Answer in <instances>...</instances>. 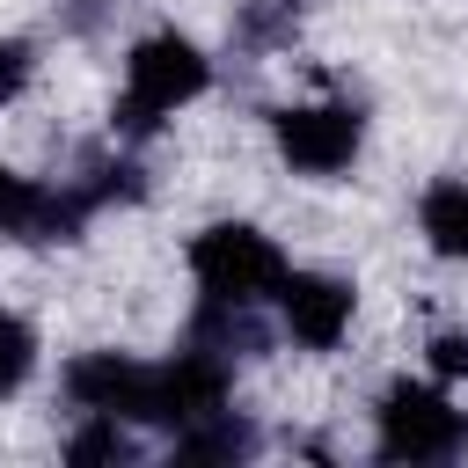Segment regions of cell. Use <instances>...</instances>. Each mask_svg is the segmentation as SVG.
I'll return each mask as SVG.
<instances>
[{
  "label": "cell",
  "mask_w": 468,
  "mask_h": 468,
  "mask_svg": "<svg viewBox=\"0 0 468 468\" xmlns=\"http://www.w3.org/2000/svg\"><path fill=\"white\" fill-rule=\"evenodd\" d=\"M205 88V58H197V44H183V37H146L139 51H132V66H124V102H117V124L124 132H154L176 102H190Z\"/></svg>",
  "instance_id": "1"
},
{
  "label": "cell",
  "mask_w": 468,
  "mask_h": 468,
  "mask_svg": "<svg viewBox=\"0 0 468 468\" xmlns=\"http://www.w3.org/2000/svg\"><path fill=\"white\" fill-rule=\"evenodd\" d=\"M190 271H197V285L212 292V300H256V292H278V278H285V256H278V241L271 234H256V227H205L197 234V249H190Z\"/></svg>",
  "instance_id": "2"
},
{
  "label": "cell",
  "mask_w": 468,
  "mask_h": 468,
  "mask_svg": "<svg viewBox=\"0 0 468 468\" xmlns=\"http://www.w3.org/2000/svg\"><path fill=\"white\" fill-rule=\"evenodd\" d=\"M461 439H468V424L439 388H410L402 380V388L380 395V453L388 461H446Z\"/></svg>",
  "instance_id": "3"
},
{
  "label": "cell",
  "mask_w": 468,
  "mask_h": 468,
  "mask_svg": "<svg viewBox=\"0 0 468 468\" xmlns=\"http://www.w3.org/2000/svg\"><path fill=\"white\" fill-rule=\"evenodd\" d=\"M278 154H285L300 176H336V168H351V154H358V117L336 110V102L285 110V117H278Z\"/></svg>",
  "instance_id": "4"
},
{
  "label": "cell",
  "mask_w": 468,
  "mask_h": 468,
  "mask_svg": "<svg viewBox=\"0 0 468 468\" xmlns=\"http://www.w3.org/2000/svg\"><path fill=\"white\" fill-rule=\"evenodd\" d=\"M278 307H285V329L307 344V351H329L344 329H351V285L344 278H278Z\"/></svg>",
  "instance_id": "5"
},
{
  "label": "cell",
  "mask_w": 468,
  "mask_h": 468,
  "mask_svg": "<svg viewBox=\"0 0 468 468\" xmlns=\"http://www.w3.org/2000/svg\"><path fill=\"white\" fill-rule=\"evenodd\" d=\"M66 395L80 410H102V417H132V395H139V366L117 358V351H95V358H73L66 366Z\"/></svg>",
  "instance_id": "6"
},
{
  "label": "cell",
  "mask_w": 468,
  "mask_h": 468,
  "mask_svg": "<svg viewBox=\"0 0 468 468\" xmlns=\"http://www.w3.org/2000/svg\"><path fill=\"white\" fill-rule=\"evenodd\" d=\"M417 227L439 256H468V183H431L417 205Z\"/></svg>",
  "instance_id": "7"
},
{
  "label": "cell",
  "mask_w": 468,
  "mask_h": 468,
  "mask_svg": "<svg viewBox=\"0 0 468 468\" xmlns=\"http://www.w3.org/2000/svg\"><path fill=\"white\" fill-rule=\"evenodd\" d=\"M29 358H37V336H29L15 314H0V395H7V388H22Z\"/></svg>",
  "instance_id": "8"
},
{
  "label": "cell",
  "mask_w": 468,
  "mask_h": 468,
  "mask_svg": "<svg viewBox=\"0 0 468 468\" xmlns=\"http://www.w3.org/2000/svg\"><path fill=\"white\" fill-rule=\"evenodd\" d=\"M256 439L241 431V424H212V431H183L176 439V453H190V461H212V453H249Z\"/></svg>",
  "instance_id": "9"
},
{
  "label": "cell",
  "mask_w": 468,
  "mask_h": 468,
  "mask_svg": "<svg viewBox=\"0 0 468 468\" xmlns=\"http://www.w3.org/2000/svg\"><path fill=\"white\" fill-rule=\"evenodd\" d=\"M124 446H132V439L117 431V417H102V424H88L66 453H73V461H124Z\"/></svg>",
  "instance_id": "10"
},
{
  "label": "cell",
  "mask_w": 468,
  "mask_h": 468,
  "mask_svg": "<svg viewBox=\"0 0 468 468\" xmlns=\"http://www.w3.org/2000/svg\"><path fill=\"white\" fill-rule=\"evenodd\" d=\"M22 80H29V44H0V102H15L22 95Z\"/></svg>",
  "instance_id": "11"
},
{
  "label": "cell",
  "mask_w": 468,
  "mask_h": 468,
  "mask_svg": "<svg viewBox=\"0 0 468 468\" xmlns=\"http://www.w3.org/2000/svg\"><path fill=\"white\" fill-rule=\"evenodd\" d=\"M431 366H439L446 380H461V373H468V336H431Z\"/></svg>",
  "instance_id": "12"
}]
</instances>
